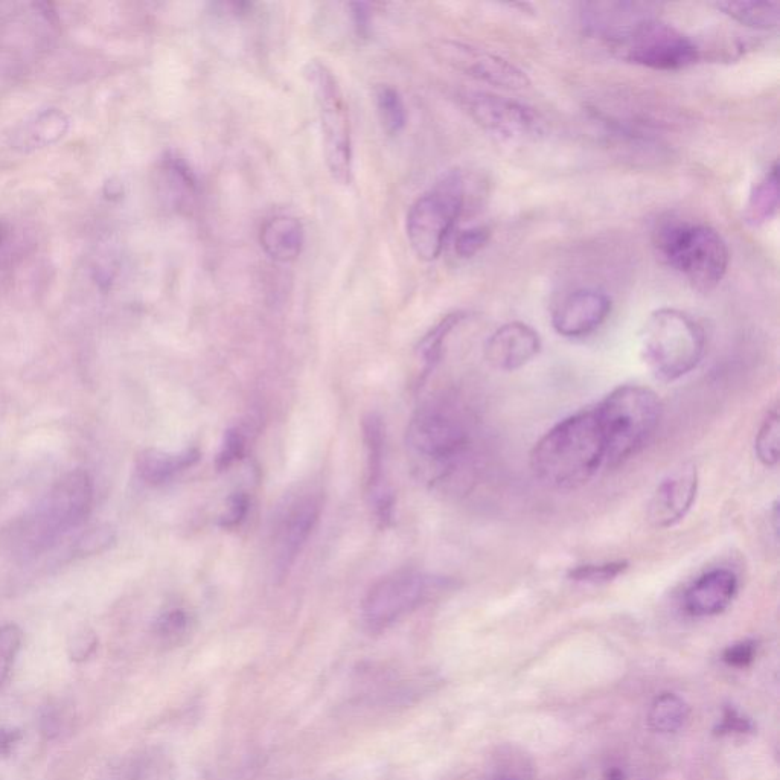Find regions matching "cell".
<instances>
[{"mask_svg":"<svg viewBox=\"0 0 780 780\" xmlns=\"http://www.w3.org/2000/svg\"><path fill=\"white\" fill-rule=\"evenodd\" d=\"M595 34L614 57L653 71H681L701 57L697 43L649 13V5H625L611 14Z\"/></svg>","mask_w":780,"mask_h":780,"instance_id":"6da1fadb","label":"cell"},{"mask_svg":"<svg viewBox=\"0 0 780 780\" xmlns=\"http://www.w3.org/2000/svg\"><path fill=\"white\" fill-rule=\"evenodd\" d=\"M607 465V448L595 409L567 416L531 453L535 477L555 490H576Z\"/></svg>","mask_w":780,"mask_h":780,"instance_id":"7a4b0ae2","label":"cell"},{"mask_svg":"<svg viewBox=\"0 0 780 780\" xmlns=\"http://www.w3.org/2000/svg\"><path fill=\"white\" fill-rule=\"evenodd\" d=\"M407 445L430 482H448L470 468L474 454L470 418L454 401H429L413 415Z\"/></svg>","mask_w":780,"mask_h":780,"instance_id":"3957f363","label":"cell"},{"mask_svg":"<svg viewBox=\"0 0 780 780\" xmlns=\"http://www.w3.org/2000/svg\"><path fill=\"white\" fill-rule=\"evenodd\" d=\"M654 249L666 266L695 290L717 288L729 269L730 252L720 232L704 223L666 220L654 231Z\"/></svg>","mask_w":780,"mask_h":780,"instance_id":"277c9868","label":"cell"},{"mask_svg":"<svg viewBox=\"0 0 780 780\" xmlns=\"http://www.w3.org/2000/svg\"><path fill=\"white\" fill-rule=\"evenodd\" d=\"M706 351L700 323L677 308H659L640 331V355L659 380L677 381L691 374Z\"/></svg>","mask_w":780,"mask_h":780,"instance_id":"5b68a950","label":"cell"},{"mask_svg":"<svg viewBox=\"0 0 780 780\" xmlns=\"http://www.w3.org/2000/svg\"><path fill=\"white\" fill-rule=\"evenodd\" d=\"M607 448V465L616 467L636 454L659 426L662 403L648 387H617L595 407Z\"/></svg>","mask_w":780,"mask_h":780,"instance_id":"8992f818","label":"cell"},{"mask_svg":"<svg viewBox=\"0 0 780 780\" xmlns=\"http://www.w3.org/2000/svg\"><path fill=\"white\" fill-rule=\"evenodd\" d=\"M467 202V183L459 171H450L422 194L406 220L407 240L422 261H435L461 217Z\"/></svg>","mask_w":780,"mask_h":780,"instance_id":"52a82bcc","label":"cell"},{"mask_svg":"<svg viewBox=\"0 0 780 780\" xmlns=\"http://www.w3.org/2000/svg\"><path fill=\"white\" fill-rule=\"evenodd\" d=\"M319 112L323 153L334 182L352 180V136L348 104L334 72L320 60H310L304 69Z\"/></svg>","mask_w":780,"mask_h":780,"instance_id":"ba28073f","label":"cell"},{"mask_svg":"<svg viewBox=\"0 0 780 780\" xmlns=\"http://www.w3.org/2000/svg\"><path fill=\"white\" fill-rule=\"evenodd\" d=\"M444 581L418 570H398L372 585L362 605L363 621L381 631L421 607L442 589Z\"/></svg>","mask_w":780,"mask_h":780,"instance_id":"9c48e42d","label":"cell"},{"mask_svg":"<svg viewBox=\"0 0 780 780\" xmlns=\"http://www.w3.org/2000/svg\"><path fill=\"white\" fill-rule=\"evenodd\" d=\"M93 503V483L89 473L75 470L61 477L32 523L34 546H48L54 538L80 525L89 515Z\"/></svg>","mask_w":780,"mask_h":780,"instance_id":"30bf717a","label":"cell"},{"mask_svg":"<svg viewBox=\"0 0 780 780\" xmlns=\"http://www.w3.org/2000/svg\"><path fill=\"white\" fill-rule=\"evenodd\" d=\"M461 100L480 128L503 141H526L543 133V119L525 104L486 92H467Z\"/></svg>","mask_w":780,"mask_h":780,"instance_id":"8fae6325","label":"cell"},{"mask_svg":"<svg viewBox=\"0 0 780 780\" xmlns=\"http://www.w3.org/2000/svg\"><path fill=\"white\" fill-rule=\"evenodd\" d=\"M432 52L448 68L480 83L505 90H522L531 84L526 72L511 61L467 43L439 40L433 43Z\"/></svg>","mask_w":780,"mask_h":780,"instance_id":"7c38bea8","label":"cell"},{"mask_svg":"<svg viewBox=\"0 0 780 780\" xmlns=\"http://www.w3.org/2000/svg\"><path fill=\"white\" fill-rule=\"evenodd\" d=\"M322 512V502L313 494L302 496L288 506L275 534V575L284 579L313 534Z\"/></svg>","mask_w":780,"mask_h":780,"instance_id":"4fadbf2b","label":"cell"},{"mask_svg":"<svg viewBox=\"0 0 780 780\" xmlns=\"http://www.w3.org/2000/svg\"><path fill=\"white\" fill-rule=\"evenodd\" d=\"M697 493V465L694 462H685L657 485L653 497L649 500V523L659 529L678 525L694 506Z\"/></svg>","mask_w":780,"mask_h":780,"instance_id":"5bb4252c","label":"cell"},{"mask_svg":"<svg viewBox=\"0 0 780 780\" xmlns=\"http://www.w3.org/2000/svg\"><path fill=\"white\" fill-rule=\"evenodd\" d=\"M611 313V299L604 291L582 288L573 291L558 305L552 327L560 336L576 339L595 333Z\"/></svg>","mask_w":780,"mask_h":780,"instance_id":"9a60e30c","label":"cell"},{"mask_svg":"<svg viewBox=\"0 0 780 780\" xmlns=\"http://www.w3.org/2000/svg\"><path fill=\"white\" fill-rule=\"evenodd\" d=\"M540 349V334L534 328L528 323L509 322L486 340L485 357L493 368L512 372L532 362Z\"/></svg>","mask_w":780,"mask_h":780,"instance_id":"2e32d148","label":"cell"},{"mask_svg":"<svg viewBox=\"0 0 780 780\" xmlns=\"http://www.w3.org/2000/svg\"><path fill=\"white\" fill-rule=\"evenodd\" d=\"M738 592V576L729 569L704 573L686 590L683 604L692 616L707 617L723 613Z\"/></svg>","mask_w":780,"mask_h":780,"instance_id":"e0dca14e","label":"cell"},{"mask_svg":"<svg viewBox=\"0 0 780 780\" xmlns=\"http://www.w3.org/2000/svg\"><path fill=\"white\" fill-rule=\"evenodd\" d=\"M259 243L276 263H293L304 249V226L291 215H276L261 227Z\"/></svg>","mask_w":780,"mask_h":780,"instance_id":"ac0fdd59","label":"cell"},{"mask_svg":"<svg viewBox=\"0 0 780 780\" xmlns=\"http://www.w3.org/2000/svg\"><path fill=\"white\" fill-rule=\"evenodd\" d=\"M200 459V451L195 448H186L180 453H167V451L151 450L142 451L136 461L139 477L150 485H162L170 482L174 476L191 468Z\"/></svg>","mask_w":780,"mask_h":780,"instance_id":"d6986e66","label":"cell"},{"mask_svg":"<svg viewBox=\"0 0 780 780\" xmlns=\"http://www.w3.org/2000/svg\"><path fill=\"white\" fill-rule=\"evenodd\" d=\"M159 171L165 200L177 211H188L197 195V180L191 168L182 157L168 153L160 162Z\"/></svg>","mask_w":780,"mask_h":780,"instance_id":"ffe728a7","label":"cell"},{"mask_svg":"<svg viewBox=\"0 0 780 780\" xmlns=\"http://www.w3.org/2000/svg\"><path fill=\"white\" fill-rule=\"evenodd\" d=\"M363 438L368 451V486L372 502L390 494L383 485L384 448H386V432L383 419L377 413H369L363 419Z\"/></svg>","mask_w":780,"mask_h":780,"instance_id":"44dd1931","label":"cell"},{"mask_svg":"<svg viewBox=\"0 0 780 780\" xmlns=\"http://www.w3.org/2000/svg\"><path fill=\"white\" fill-rule=\"evenodd\" d=\"M779 209V167L771 165L753 185L745 205V221L752 226H762L770 221Z\"/></svg>","mask_w":780,"mask_h":780,"instance_id":"7402d4cb","label":"cell"},{"mask_svg":"<svg viewBox=\"0 0 780 780\" xmlns=\"http://www.w3.org/2000/svg\"><path fill=\"white\" fill-rule=\"evenodd\" d=\"M713 7L730 17L735 22L741 23L747 28L759 29V31H770V29L779 26L780 5L779 2H732V0H723L715 2Z\"/></svg>","mask_w":780,"mask_h":780,"instance_id":"603a6c76","label":"cell"},{"mask_svg":"<svg viewBox=\"0 0 780 780\" xmlns=\"http://www.w3.org/2000/svg\"><path fill=\"white\" fill-rule=\"evenodd\" d=\"M688 718V704L675 694H663L657 697L648 715L649 726L659 733L678 732L685 726Z\"/></svg>","mask_w":780,"mask_h":780,"instance_id":"cb8c5ba5","label":"cell"},{"mask_svg":"<svg viewBox=\"0 0 780 780\" xmlns=\"http://www.w3.org/2000/svg\"><path fill=\"white\" fill-rule=\"evenodd\" d=\"M465 319V313H451L445 316L441 322L436 323L435 327L424 336L419 342L418 355L424 363V369L429 374L430 369L435 368L436 363L441 359L444 351V343L447 337L453 333L454 328Z\"/></svg>","mask_w":780,"mask_h":780,"instance_id":"d4e9b609","label":"cell"},{"mask_svg":"<svg viewBox=\"0 0 780 780\" xmlns=\"http://www.w3.org/2000/svg\"><path fill=\"white\" fill-rule=\"evenodd\" d=\"M375 104L384 130L389 135L403 132L407 124V112L400 92L392 86L381 84L375 89Z\"/></svg>","mask_w":780,"mask_h":780,"instance_id":"484cf974","label":"cell"},{"mask_svg":"<svg viewBox=\"0 0 780 780\" xmlns=\"http://www.w3.org/2000/svg\"><path fill=\"white\" fill-rule=\"evenodd\" d=\"M755 453L759 461L767 467H774L779 462L780 415L777 407L767 413L756 433Z\"/></svg>","mask_w":780,"mask_h":780,"instance_id":"4316f807","label":"cell"},{"mask_svg":"<svg viewBox=\"0 0 780 780\" xmlns=\"http://www.w3.org/2000/svg\"><path fill=\"white\" fill-rule=\"evenodd\" d=\"M628 569L627 561H611V563L585 564L570 570L569 579L582 584H605L613 581Z\"/></svg>","mask_w":780,"mask_h":780,"instance_id":"83f0119b","label":"cell"},{"mask_svg":"<svg viewBox=\"0 0 780 780\" xmlns=\"http://www.w3.org/2000/svg\"><path fill=\"white\" fill-rule=\"evenodd\" d=\"M116 531L110 525H98L78 538L74 554L86 558L100 555L115 544Z\"/></svg>","mask_w":780,"mask_h":780,"instance_id":"f1b7e54d","label":"cell"},{"mask_svg":"<svg viewBox=\"0 0 780 780\" xmlns=\"http://www.w3.org/2000/svg\"><path fill=\"white\" fill-rule=\"evenodd\" d=\"M22 630L17 625L0 627V686L4 685L22 645Z\"/></svg>","mask_w":780,"mask_h":780,"instance_id":"f546056e","label":"cell"},{"mask_svg":"<svg viewBox=\"0 0 780 780\" xmlns=\"http://www.w3.org/2000/svg\"><path fill=\"white\" fill-rule=\"evenodd\" d=\"M491 229L488 226H473L464 229L456 235L454 252L459 258L468 259L476 256L480 250L490 243Z\"/></svg>","mask_w":780,"mask_h":780,"instance_id":"4dcf8cb0","label":"cell"},{"mask_svg":"<svg viewBox=\"0 0 780 780\" xmlns=\"http://www.w3.org/2000/svg\"><path fill=\"white\" fill-rule=\"evenodd\" d=\"M156 634L162 642L176 643L185 636L189 628V616L180 608L167 611L157 619Z\"/></svg>","mask_w":780,"mask_h":780,"instance_id":"1f68e13d","label":"cell"},{"mask_svg":"<svg viewBox=\"0 0 780 780\" xmlns=\"http://www.w3.org/2000/svg\"><path fill=\"white\" fill-rule=\"evenodd\" d=\"M244 439L238 430L231 429L224 433L223 445L217 458V468L220 471L227 470L232 464L243 456Z\"/></svg>","mask_w":780,"mask_h":780,"instance_id":"d6a6232c","label":"cell"},{"mask_svg":"<svg viewBox=\"0 0 780 780\" xmlns=\"http://www.w3.org/2000/svg\"><path fill=\"white\" fill-rule=\"evenodd\" d=\"M96 646H98L96 634L90 628H83V630L77 631L69 642V657L74 662H86L95 653Z\"/></svg>","mask_w":780,"mask_h":780,"instance_id":"836d02e7","label":"cell"},{"mask_svg":"<svg viewBox=\"0 0 780 780\" xmlns=\"http://www.w3.org/2000/svg\"><path fill=\"white\" fill-rule=\"evenodd\" d=\"M756 643L752 640H742V642L735 643V645L729 646L724 651V662L733 668H744L749 666L755 659Z\"/></svg>","mask_w":780,"mask_h":780,"instance_id":"e575fe53","label":"cell"},{"mask_svg":"<svg viewBox=\"0 0 780 780\" xmlns=\"http://www.w3.org/2000/svg\"><path fill=\"white\" fill-rule=\"evenodd\" d=\"M247 509H249L247 497L243 493L235 494L229 500V506H227L226 514L221 517L220 525L226 529L237 528L246 517Z\"/></svg>","mask_w":780,"mask_h":780,"instance_id":"d590c367","label":"cell"},{"mask_svg":"<svg viewBox=\"0 0 780 780\" xmlns=\"http://www.w3.org/2000/svg\"><path fill=\"white\" fill-rule=\"evenodd\" d=\"M22 733L16 729H0V756H10L19 744Z\"/></svg>","mask_w":780,"mask_h":780,"instance_id":"8d00e7d4","label":"cell"},{"mask_svg":"<svg viewBox=\"0 0 780 780\" xmlns=\"http://www.w3.org/2000/svg\"><path fill=\"white\" fill-rule=\"evenodd\" d=\"M349 8L352 10V19H354L355 28L359 29V32H365L369 26V5L368 4H351Z\"/></svg>","mask_w":780,"mask_h":780,"instance_id":"74e56055","label":"cell"},{"mask_svg":"<svg viewBox=\"0 0 780 780\" xmlns=\"http://www.w3.org/2000/svg\"><path fill=\"white\" fill-rule=\"evenodd\" d=\"M750 727L752 726H750L749 721L739 717L738 713L733 712V710L727 712L726 718H724L723 729L726 732L744 733L750 730Z\"/></svg>","mask_w":780,"mask_h":780,"instance_id":"f35d334b","label":"cell"},{"mask_svg":"<svg viewBox=\"0 0 780 780\" xmlns=\"http://www.w3.org/2000/svg\"><path fill=\"white\" fill-rule=\"evenodd\" d=\"M607 780H624V776H622L621 771L614 770L611 771L610 774H608Z\"/></svg>","mask_w":780,"mask_h":780,"instance_id":"ab89813d","label":"cell"}]
</instances>
